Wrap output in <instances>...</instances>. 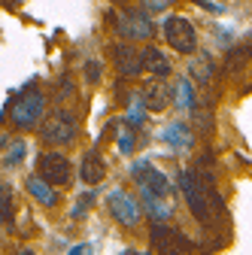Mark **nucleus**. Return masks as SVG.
I'll list each match as a JSON object with an SVG mask.
<instances>
[{"instance_id": "f8f14e48", "label": "nucleus", "mask_w": 252, "mask_h": 255, "mask_svg": "<svg viewBox=\"0 0 252 255\" xmlns=\"http://www.w3.org/2000/svg\"><path fill=\"white\" fill-rule=\"evenodd\" d=\"M140 198H143L140 207L146 210L149 219H155V222H167V219L173 216V198L155 195V191H149V188H140Z\"/></svg>"}, {"instance_id": "f3484780", "label": "nucleus", "mask_w": 252, "mask_h": 255, "mask_svg": "<svg viewBox=\"0 0 252 255\" xmlns=\"http://www.w3.org/2000/svg\"><path fill=\"white\" fill-rule=\"evenodd\" d=\"M164 140L170 146H188V143H192V134H188V128L182 122H173L167 131H164Z\"/></svg>"}, {"instance_id": "f03ea898", "label": "nucleus", "mask_w": 252, "mask_h": 255, "mask_svg": "<svg viewBox=\"0 0 252 255\" xmlns=\"http://www.w3.org/2000/svg\"><path fill=\"white\" fill-rule=\"evenodd\" d=\"M46 116V94L40 88H27L18 94V101L9 107V125L12 131H30Z\"/></svg>"}, {"instance_id": "5701e85b", "label": "nucleus", "mask_w": 252, "mask_h": 255, "mask_svg": "<svg viewBox=\"0 0 252 255\" xmlns=\"http://www.w3.org/2000/svg\"><path fill=\"white\" fill-rule=\"evenodd\" d=\"M85 73H88V79L94 82V79L101 76V64H98V61H88V67H85Z\"/></svg>"}, {"instance_id": "0eeeda50", "label": "nucleus", "mask_w": 252, "mask_h": 255, "mask_svg": "<svg viewBox=\"0 0 252 255\" xmlns=\"http://www.w3.org/2000/svg\"><path fill=\"white\" fill-rule=\"evenodd\" d=\"M37 170L46 182H52L55 188L58 185H67L70 176H73V167H70V158L61 155V152H43L37 158Z\"/></svg>"}, {"instance_id": "4be33fe9", "label": "nucleus", "mask_w": 252, "mask_h": 255, "mask_svg": "<svg viewBox=\"0 0 252 255\" xmlns=\"http://www.w3.org/2000/svg\"><path fill=\"white\" fill-rule=\"evenodd\" d=\"M91 201H94L91 195H82V198H79V207L73 210V219H82V216L88 213V207H91Z\"/></svg>"}, {"instance_id": "412c9836", "label": "nucleus", "mask_w": 252, "mask_h": 255, "mask_svg": "<svg viewBox=\"0 0 252 255\" xmlns=\"http://www.w3.org/2000/svg\"><path fill=\"white\" fill-rule=\"evenodd\" d=\"M119 149H122L125 155H128V152L134 149V131H131V128H125V131L119 134Z\"/></svg>"}, {"instance_id": "6e6552de", "label": "nucleus", "mask_w": 252, "mask_h": 255, "mask_svg": "<svg viewBox=\"0 0 252 255\" xmlns=\"http://www.w3.org/2000/svg\"><path fill=\"white\" fill-rule=\"evenodd\" d=\"M107 204H110V213H113V219L119 222L122 228H137L140 225V204L128 195V191H122V188H116V191H110V198H107Z\"/></svg>"}, {"instance_id": "9d476101", "label": "nucleus", "mask_w": 252, "mask_h": 255, "mask_svg": "<svg viewBox=\"0 0 252 255\" xmlns=\"http://www.w3.org/2000/svg\"><path fill=\"white\" fill-rule=\"evenodd\" d=\"M134 179H137V185L140 188H149V191H155V195H164V198H173V188H170V179L155 167V164H149V161H140V164H134Z\"/></svg>"}, {"instance_id": "a211bd4d", "label": "nucleus", "mask_w": 252, "mask_h": 255, "mask_svg": "<svg viewBox=\"0 0 252 255\" xmlns=\"http://www.w3.org/2000/svg\"><path fill=\"white\" fill-rule=\"evenodd\" d=\"M192 73H195V79L210 82V79H213V58H210V55H198V58L192 61Z\"/></svg>"}, {"instance_id": "f257e3e1", "label": "nucleus", "mask_w": 252, "mask_h": 255, "mask_svg": "<svg viewBox=\"0 0 252 255\" xmlns=\"http://www.w3.org/2000/svg\"><path fill=\"white\" fill-rule=\"evenodd\" d=\"M179 188L185 195V204L192 210V216L201 225H210L219 204H222V198H219L216 188H213V176H201L195 167H188V170L179 173Z\"/></svg>"}, {"instance_id": "aec40b11", "label": "nucleus", "mask_w": 252, "mask_h": 255, "mask_svg": "<svg viewBox=\"0 0 252 255\" xmlns=\"http://www.w3.org/2000/svg\"><path fill=\"white\" fill-rule=\"evenodd\" d=\"M176 3V0H143V9L146 12H164Z\"/></svg>"}, {"instance_id": "dca6fc26", "label": "nucleus", "mask_w": 252, "mask_h": 255, "mask_svg": "<svg viewBox=\"0 0 252 255\" xmlns=\"http://www.w3.org/2000/svg\"><path fill=\"white\" fill-rule=\"evenodd\" d=\"M173 104L182 107V110H195L198 107L195 104V88H192V82H188V79L173 82Z\"/></svg>"}, {"instance_id": "b1692460", "label": "nucleus", "mask_w": 252, "mask_h": 255, "mask_svg": "<svg viewBox=\"0 0 252 255\" xmlns=\"http://www.w3.org/2000/svg\"><path fill=\"white\" fill-rule=\"evenodd\" d=\"M249 40H252V30H249Z\"/></svg>"}, {"instance_id": "ddd939ff", "label": "nucleus", "mask_w": 252, "mask_h": 255, "mask_svg": "<svg viewBox=\"0 0 252 255\" xmlns=\"http://www.w3.org/2000/svg\"><path fill=\"white\" fill-rule=\"evenodd\" d=\"M140 61H143V70L146 73H152V76H170L173 73V64H170V58L158 49V46H146V49H140Z\"/></svg>"}, {"instance_id": "4468645a", "label": "nucleus", "mask_w": 252, "mask_h": 255, "mask_svg": "<svg viewBox=\"0 0 252 255\" xmlns=\"http://www.w3.org/2000/svg\"><path fill=\"white\" fill-rule=\"evenodd\" d=\"M24 188H27V195L34 198L37 204H43V207H55V204H58V191H55V185L46 182L40 173H37V176H27Z\"/></svg>"}, {"instance_id": "6ab92c4d", "label": "nucleus", "mask_w": 252, "mask_h": 255, "mask_svg": "<svg viewBox=\"0 0 252 255\" xmlns=\"http://www.w3.org/2000/svg\"><path fill=\"white\" fill-rule=\"evenodd\" d=\"M24 152H27V146H24V140H18V143H12V149L6 152V158H3V161H0V164H3L6 170H9V167H15V164L21 161V158H24Z\"/></svg>"}, {"instance_id": "9b49d317", "label": "nucleus", "mask_w": 252, "mask_h": 255, "mask_svg": "<svg viewBox=\"0 0 252 255\" xmlns=\"http://www.w3.org/2000/svg\"><path fill=\"white\" fill-rule=\"evenodd\" d=\"M110 55H113V64H116V70H119L122 76L134 79V76H140V73H143L140 49H134L131 43H116V46L110 49Z\"/></svg>"}, {"instance_id": "20e7f679", "label": "nucleus", "mask_w": 252, "mask_h": 255, "mask_svg": "<svg viewBox=\"0 0 252 255\" xmlns=\"http://www.w3.org/2000/svg\"><path fill=\"white\" fill-rule=\"evenodd\" d=\"M161 34H164V43L179 55H195L198 52V30L182 15H167L161 21Z\"/></svg>"}, {"instance_id": "2eb2a0df", "label": "nucleus", "mask_w": 252, "mask_h": 255, "mask_svg": "<svg viewBox=\"0 0 252 255\" xmlns=\"http://www.w3.org/2000/svg\"><path fill=\"white\" fill-rule=\"evenodd\" d=\"M104 173H107V167L101 161V155L98 152H85L82 155V164H79V179L85 185H98L104 179Z\"/></svg>"}, {"instance_id": "393cba45", "label": "nucleus", "mask_w": 252, "mask_h": 255, "mask_svg": "<svg viewBox=\"0 0 252 255\" xmlns=\"http://www.w3.org/2000/svg\"><path fill=\"white\" fill-rule=\"evenodd\" d=\"M122 3H128V0H122Z\"/></svg>"}, {"instance_id": "1a4fd4ad", "label": "nucleus", "mask_w": 252, "mask_h": 255, "mask_svg": "<svg viewBox=\"0 0 252 255\" xmlns=\"http://www.w3.org/2000/svg\"><path fill=\"white\" fill-rule=\"evenodd\" d=\"M140 101L146 104V110L152 113H161L173 104V85L164 82V76H152L146 85H143V94H140Z\"/></svg>"}, {"instance_id": "7ed1b4c3", "label": "nucleus", "mask_w": 252, "mask_h": 255, "mask_svg": "<svg viewBox=\"0 0 252 255\" xmlns=\"http://www.w3.org/2000/svg\"><path fill=\"white\" fill-rule=\"evenodd\" d=\"M79 134V119L64 110V107H58L52 110L49 116H43L40 122V137L49 143V146H70Z\"/></svg>"}, {"instance_id": "39448f33", "label": "nucleus", "mask_w": 252, "mask_h": 255, "mask_svg": "<svg viewBox=\"0 0 252 255\" xmlns=\"http://www.w3.org/2000/svg\"><path fill=\"white\" fill-rule=\"evenodd\" d=\"M116 30L125 40H137V43H146L155 34V27L149 21V12H143V9H122L116 15Z\"/></svg>"}, {"instance_id": "423d86ee", "label": "nucleus", "mask_w": 252, "mask_h": 255, "mask_svg": "<svg viewBox=\"0 0 252 255\" xmlns=\"http://www.w3.org/2000/svg\"><path fill=\"white\" fill-rule=\"evenodd\" d=\"M149 246L155 252H192V240L179 228H170L164 222H155V228L149 231Z\"/></svg>"}]
</instances>
